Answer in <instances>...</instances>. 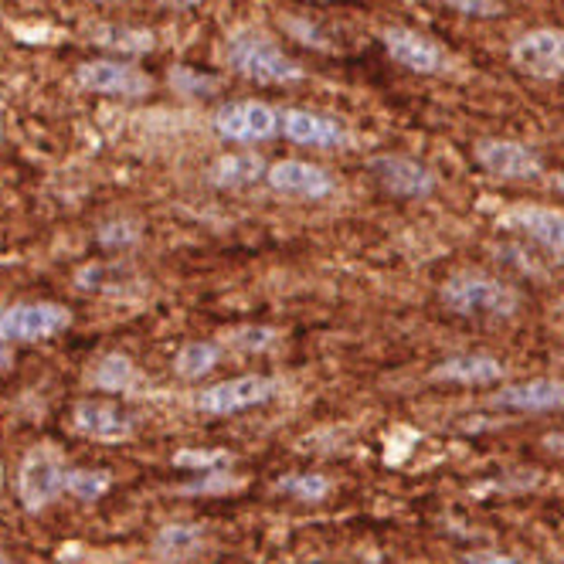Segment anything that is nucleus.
Wrapping results in <instances>:
<instances>
[{
	"label": "nucleus",
	"instance_id": "nucleus-27",
	"mask_svg": "<svg viewBox=\"0 0 564 564\" xmlns=\"http://www.w3.org/2000/svg\"><path fill=\"white\" fill-rule=\"evenodd\" d=\"M446 4L466 18H500L503 14L500 0H446Z\"/></svg>",
	"mask_w": 564,
	"mask_h": 564
},
{
	"label": "nucleus",
	"instance_id": "nucleus-14",
	"mask_svg": "<svg viewBox=\"0 0 564 564\" xmlns=\"http://www.w3.org/2000/svg\"><path fill=\"white\" fill-rule=\"evenodd\" d=\"M75 425L93 438H127L133 432V419L123 405L102 398H89L75 405Z\"/></svg>",
	"mask_w": 564,
	"mask_h": 564
},
{
	"label": "nucleus",
	"instance_id": "nucleus-21",
	"mask_svg": "<svg viewBox=\"0 0 564 564\" xmlns=\"http://www.w3.org/2000/svg\"><path fill=\"white\" fill-rule=\"evenodd\" d=\"M197 544H200V534L194 528H187V523H177V528H167L164 534H160L156 551L167 554V557H187L197 551Z\"/></svg>",
	"mask_w": 564,
	"mask_h": 564
},
{
	"label": "nucleus",
	"instance_id": "nucleus-10",
	"mask_svg": "<svg viewBox=\"0 0 564 564\" xmlns=\"http://www.w3.org/2000/svg\"><path fill=\"white\" fill-rule=\"evenodd\" d=\"M371 174L394 197H429L435 191V174L412 156L381 153L371 160Z\"/></svg>",
	"mask_w": 564,
	"mask_h": 564
},
{
	"label": "nucleus",
	"instance_id": "nucleus-17",
	"mask_svg": "<svg viewBox=\"0 0 564 564\" xmlns=\"http://www.w3.org/2000/svg\"><path fill=\"white\" fill-rule=\"evenodd\" d=\"M513 228H520L523 235H531L534 241L554 256L564 259V215L561 212H551V208H517L510 212L507 218Z\"/></svg>",
	"mask_w": 564,
	"mask_h": 564
},
{
	"label": "nucleus",
	"instance_id": "nucleus-24",
	"mask_svg": "<svg viewBox=\"0 0 564 564\" xmlns=\"http://www.w3.org/2000/svg\"><path fill=\"white\" fill-rule=\"evenodd\" d=\"M228 340L238 350H269L279 340V334L272 327H238V330H231Z\"/></svg>",
	"mask_w": 564,
	"mask_h": 564
},
{
	"label": "nucleus",
	"instance_id": "nucleus-16",
	"mask_svg": "<svg viewBox=\"0 0 564 564\" xmlns=\"http://www.w3.org/2000/svg\"><path fill=\"white\" fill-rule=\"evenodd\" d=\"M507 368L490 354H459L442 360V365L432 371L435 381H456V384H497L503 381Z\"/></svg>",
	"mask_w": 564,
	"mask_h": 564
},
{
	"label": "nucleus",
	"instance_id": "nucleus-2",
	"mask_svg": "<svg viewBox=\"0 0 564 564\" xmlns=\"http://www.w3.org/2000/svg\"><path fill=\"white\" fill-rule=\"evenodd\" d=\"M228 65L259 86H286L303 78V65L290 58L265 34H238L228 42Z\"/></svg>",
	"mask_w": 564,
	"mask_h": 564
},
{
	"label": "nucleus",
	"instance_id": "nucleus-9",
	"mask_svg": "<svg viewBox=\"0 0 564 564\" xmlns=\"http://www.w3.org/2000/svg\"><path fill=\"white\" fill-rule=\"evenodd\" d=\"M473 153L482 171L503 181H534L541 174V156L528 143L490 137V140H479Z\"/></svg>",
	"mask_w": 564,
	"mask_h": 564
},
{
	"label": "nucleus",
	"instance_id": "nucleus-29",
	"mask_svg": "<svg viewBox=\"0 0 564 564\" xmlns=\"http://www.w3.org/2000/svg\"><path fill=\"white\" fill-rule=\"evenodd\" d=\"M469 564H528V561H517L510 554H494V551H476V554H466Z\"/></svg>",
	"mask_w": 564,
	"mask_h": 564
},
{
	"label": "nucleus",
	"instance_id": "nucleus-23",
	"mask_svg": "<svg viewBox=\"0 0 564 564\" xmlns=\"http://www.w3.org/2000/svg\"><path fill=\"white\" fill-rule=\"evenodd\" d=\"M279 490H286L300 500H319V497H327L330 490V482L324 476H313V473H303V476H293V479H282L279 482Z\"/></svg>",
	"mask_w": 564,
	"mask_h": 564
},
{
	"label": "nucleus",
	"instance_id": "nucleus-13",
	"mask_svg": "<svg viewBox=\"0 0 564 564\" xmlns=\"http://www.w3.org/2000/svg\"><path fill=\"white\" fill-rule=\"evenodd\" d=\"M494 405L510 412H557L564 409V381L534 378L523 384H510L494 394Z\"/></svg>",
	"mask_w": 564,
	"mask_h": 564
},
{
	"label": "nucleus",
	"instance_id": "nucleus-15",
	"mask_svg": "<svg viewBox=\"0 0 564 564\" xmlns=\"http://www.w3.org/2000/svg\"><path fill=\"white\" fill-rule=\"evenodd\" d=\"M62 490H65V466L45 453H34L21 473V497L28 500V507H45Z\"/></svg>",
	"mask_w": 564,
	"mask_h": 564
},
{
	"label": "nucleus",
	"instance_id": "nucleus-3",
	"mask_svg": "<svg viewBox=\"0 0 564 564\" xmlns=\"http://www.w3.org/2000/svg\"><path fill=\"white\" fill-rule=\"evenodd\" d=\"M212 127L228 143H265L282 130V112L259 99H238L215 112Z\"/></svg>",
	"mask_w": 564,
	"mask_h": 564
},
{
	"label": "nucleus",
	"instance_id": "nucleus-20",
	"mask_svg": "<svg viewBox=\"0 0 564 564\" xmlns=\"http://www.w3.org/2000/svg\"><path fill=\"white\" fill-rule=\"evenodd\" d=\"M65 490L78 500H99L109 490V476L102 469H68Z\"/></svg>",
	"mask_w": 564,
	"mask_h": 564
},
{
	"label": "nucleus",
	"instance_id": "nucleus-19",
	"mask_svg": "<svg viewBox=\"0 0 564 564\" xmlns=\"http://www.w3.org/2000/svg\"><path fill=\"white\" fill-rule=\"evenodd\" d=\"M215 365H218V347H215V344H200V340L181 347V354H177V360H174L177 375H181V378H191V381H194V378H205Z\"/></svg>",
	"mask_w": 564,
	"mask_h": 564
},
{
	"label": "nucleus",
	"instance_id": "nucleus-25",
	"mask_svg": "<svg viewBox=\"0 0 564 564\" xmlns=\"http://www.w3.org/2000/svg\"><path fill=\"white\" fill-rule=\"evenodd\" d=\"M130 375H133V368H130V360H127V357H106L102 365H99L96 381H99L102 388H123V384L130 381Z\"/></svg>",
	"mask_w": 564,
	"mask_h": 564
},
{
	"label": "nucleus",
	"instance_id": "nucleus-18",
	"mask_svg": "<svg viewBox=\"0 0 564 564\" xmlns=\"http://www.w3.org/2000/svg\"><path fill=\"white\" fill-rule=\"evenodd\" d=\"M265 177V164L259 153H228L212 167L215 187H249Z\"/></svg>",
	"mask_w": 564,
	"mask_h": 564
},
{
	"label": "nucleus",
	"instance_id": "nucleus-7",
	"mask_svg": "<svg viewBox=\"0 0 564 564\" xmlns=\"http://www.w3.org/2000/svg\"><path fill=\"white\" fill-rule=\"evenodd\" d=\"M510 58L520 72L534 78H564V31L538 28L520 34L510 45Z\"/></svg>",
	"mask_w": 564,
	"mask_h": 564
},
{
	"label": "nucleus",
	"instance_id": "nucleus-22",
	"mask_svg": "<svg viewBox=\"0 0 564 564\" xmlns=\"http://www.w3.org/2000/svg\"><path fill=\"white\" fill-rule=\"evenodd\" d=\"M99 42L109 48H130V52H147L153 45L150 31H127V28H102Z\"/></svg>",
	"mask_w": 564,
	"mask_h": 564
},
{
	"label": "nucleus",
	"instance_id": "nucleus-5",
	"mask_svg": "<svg viewBox=\"0 0 564 564\" xmlns=\"http://www.w3.org/2000/svg\"><path fill=\"white\" fill-rule=\"evenodd\" d=\"M68 324L72 313L58 303H18L0 313V340H48Z\"/></svg>",
	"mask_w": 564,
	"mask_h": 564
},
{
	"label": "nucleus",
	"instance_id": "nucleus-28",
	"mask_svg": "<svg viewBox=\"0 0 564 564\" xmlns=\"http://www.w3.org/2000/svg\"><path fill=\"white\" fill-rule=\"evenodd\" d=\"M181 466H218V463H228V453H181L177 456Z\"/></svg>",
	"mask_w": 564,
	"mask_h": 564
},
{
	"label": "nucleus",
	"instance_id": "nucleus-12",
	"mask_svg": "<svg viewBox=\"0 0 564 564\" xmlns=\"http://www.w3.org/2000/svg\"><path fill=\"white\" fill-rule=\"evenodd\" d=\"M282 133L300 147H316V150H337L350 140L340 119L313 109H282Z\"/></svg>",
	"mask_w": 564,
	"mask_h": 564
},
{
	"label": "nucleus",
	"instance_id": "nucleus-11",
	"mask_svg": "<svg viewBox=\"0 0 564 564\" xmlns=\"http://www.w3.org/2000/svg\"><path fill=\"white\" fill-rule=\"evenodd\" d=\"M265 184L279 194L306 197V200H319V197L334 194V187H337L334 174H327L316 164H306V160H279V164L265 167Z\"/></svg>",
	"mask_w": 564,
	"mask_h": 564
},
{
	"label": "nucleus",
	"instance_id": "nucleus-6",
	"mask_svg": "<svg viewBox=\"0 0 564 564\" xmlns=\"http://www.w3.org/2000/svg\"><path fill=\"white\" fill-rule=\"evenodd\" d=\"M388 55L415 75H442L449 68V52L442 48L435 37L415 31V28H388L381 34Z\"/></svg>",
	"mask_w": 564,
	"mask_h": 564
},
{
	"label": "nucleus",
	"instance_id": "nucleus-26",
	"mask_svg": "<svg viewBox=\"0 0 564 564\" xmlns=\"http://www.w3.org/2000/svg\"><path fill=\"white\" fill-rule=\"evenodd\" d=\"M171 83L181 89V93H191V96H208L218 83L215 78H208V75H194L191 68H177L174 75H171Z\"/></svg>",
	"mask_w": 564,
	"mask_h": 564
},
{
	"label": "nucleus",
	"instance_id": "nucleus-1",
	"mask_svg": "<svg viewBox=\"0 0 564 564\" xmlns=\"http://www.w3.org/2000/svg\"><path fill=\"white\" fill-rule=\"evenodd\" d=\"M442 303L459 316H513L520 296L507 282L482 272H456L442 286Z\"/></svg>",
	"mask_w": 564,
	"mask_h": 564
},
{
	"label": "nucleus",
	"instance_id": "nucleus-31",
	"mask_svg": "<svg viewBox=\"0 0 564 564\" xmlns=\"http://www.w3.org/2000/svg\"><path fill=\"white\" fill-rule=\"evenodd\" d=\"M11 368V350L8 347H0V371Z\"/></svg>",
	"mask_w": 564,
	"mask_h": 564
},
{
	"label": "nucleus",
	"instance_id": "nucleus-8",
	"mask_svg": "<svg viewBox=\"0 0 564 564\" xmlns=\"http://www.w3.org/2000/svg\"><path fill=\"white\" fill-rule=\"evenodd\" d=\"M275 391H279L275 378L246 375V378H231V381H221L208 391H200L197 409L208 412V415H235V412H246L252 405H262V401H269Z\"/></svg>",
	"mask_w": 564,
	"mask_h": 564
},
{
	"label": "nucleus",
	"instance_id": "nucleus-32",
	"mask_svg": "<svg viewBox=\"0 0 564 564\" xmlns=\"http://www.w3.org/2000/svg\"><path fill=\"white\" fill-rule=\"evenodd\" d=\"M557 191L564 194V174H557Z\"/></svg>",
	"mask_w": 564,
	"mask_h": 564
},
{
	"label": "nucleus",
	"instance_id": "nucleus-4",
	"mask_svg": "<svg viewBox=\"0 0 564 564\" xmlns=\"http://www.w3.org/2000/svg\"><path fill=\"white\" fill-rule=\"evenodd\" d=\"M75 83L86 93L112 99H143L153 89L150 75L127 62H86L75 68Z\"/></svg>",
	"mask_w": 564,
	"mask_h": 564
},
{
	"label": "nucleus",
	"instance_id": "nucleus-30",
	"mask_svg": "<svg viewBox=\"0 0 564 564\" xmlns=\"http://www.w3.org/2000/svg\"><path fill=\"white\" fill-rule=\"evenodd\" d=\"M544 446H547L551 453L564 456V432H551V435H544Z\"/></svg>",
	"mask_w": 564,
	"mask_h": 564
}]
</instances>
